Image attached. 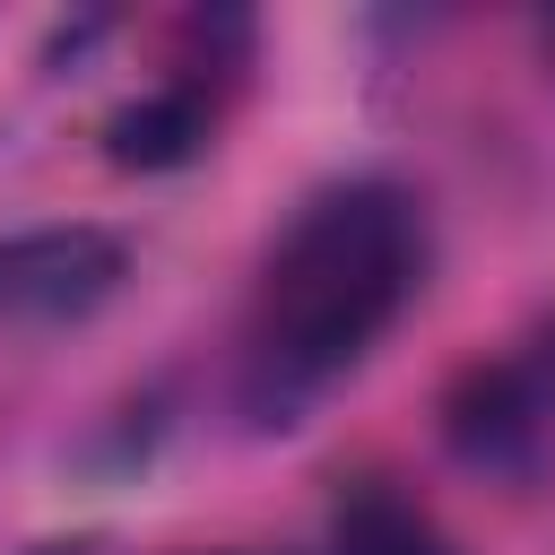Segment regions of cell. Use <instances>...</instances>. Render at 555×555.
Here are the masks:
<instances>
[{"mask_svg":"<svg viewBox=\"0 0 555 555\" xmlns=\"http://www.w3.org/2000/svg\"><path fill=\"white\" fill-rule=\"evenodd\" d=\"M434 269V217L390 173H347L312 191L286 234L269 243L251 304H243V356L234 399L260 434L304 425L425 295Z\"/></svg>","mask_w":555,"mask_h":555,"instance_id":"obj_1","label":"cell"},{"mask_svg":"<svg viewBox=\"0 0 555 555\" xmlns=\"http://www.w3.org/2000/svg\"><path fill=\"white\" fill-rule=\"evenodd\" d=\"M442 416H451V442L468 468H529L555 434V356L520 347V356L468 364Z\"/></svg>","mask_w":555,"mask_h":555,"instance_id":"obj_3","label":"cell"},{"mask_svg":"<svg viewBox=\"0 0 555 555\" xmlns=\"http://www.w3.org/2000/svg\"><path fill=\"white\" fill-rule=\"evenodd\" d=\"M17 555H104V538H43V546H17Z\"/></svg>","mask_w":555,"mask_h":555,"instance_id":"obj_6","label":"cell"},{"mask_svg":"<svg viewBox=\"0 0 555 555\" xmlns=\"http://www.w3.org/2000/svg\"><path fill=\"white\" fill-rule=\"evenodd\" d=\"M330 555H451V538L399 486H356L330 512Z\"/></svg>","mask_w":555,"mask_h":555,"instance_id":"obj_5","label":"cell"},{"mask_svg":"<svg viewBox=\"0 0 555 555\" xmlns=\"http://www.w3.org/2000/svg\"><path fill=\"white\" fill-rule=\"evenodd\" d=\"M130 278V243L104 225H26L0 234V338L9 330H61L113 304Z\"/></svg>","mask_w":555,"mask_h":555,"instance_id":"obj_2","label":"cell"},{"mask_svg":"<svg viewBox=\"0 0 555 555\" xmlns=\"http://www.w3.org/2000/svg\"><path fill=\"white\" fill-rule=\"evenodd\" d=\"M208 139H217V87L199 78V61H191V69H173L165 87L130 95V104L104 121V156H113V165H139V173L191 165Z\"/></svg>","mask_w":555,"mask_h":555,"instance_id":"obj_4","label":"cell"},{"mask_svg":"<svg viewBox=\"0 0 555 555\" xmlns=\"http://www.w3.org/2000/svg\"><path fill=\"white\" fill-rule=\"evenodd\" d=\"M546 61H555V17H546Z\"/></svg>","mask_w":555,"mask_h":555,"instance_id":"obj_7","label":"cell"}]
</instances>
